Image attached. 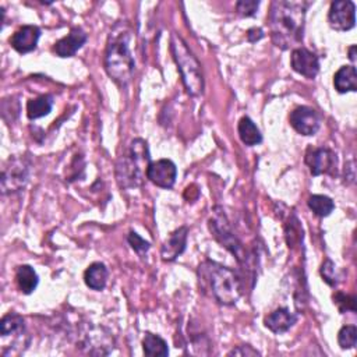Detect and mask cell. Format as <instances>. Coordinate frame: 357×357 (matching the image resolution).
Returning <instances> with one entry per match:
<instances>
[{
  "label": "cell",
  "instance_id": "cell-1",
  "mask_svg": "<svg viewBox=\"0 0 357 357\" xmlns=\"http://www.w3.org/2000/svg\"><path fill=\"white\" fill-rule=\"evenodd\" d=\"M307 1L275 0L268 11V26L275 46L286 50L303 40Z\"/></svg>",
  "mask_w": 357,
  "mask_h": 357
},
{
  "label": "cell",
  "instance_id": "cell-2",
  "mask_svg": "<svg viewBox=\"0 0 357 357\" xmlns=\"http://www.w3.org/2000/svg\"><path fill=\"white\" fill-rule=\"evenodd\" d=\"M132 32L127 22H119L109 33L105 52V70L119 85L127 86L134 74L135 61L131 52Z\"/></svg>",
  "mask_w": 357,
  "mask_h": 357
},
{
  "label": "cell",
  "instance_id": "cell-3",
  "mask_svg": "<svg viewBox=\"0 0 357 357\" xmlns=\"http://www.w3.org/2000/svg\"><path fill=\"white\" fill-rule=\"evenodd\" d=\"M199 291L218 304L233 305L241 296V283L237 273L211 259H205L197 269Z\"/></svg>",
  "mask_w": 357,
  "mask_h": 357
},
{
  "label": "cell",
  "instance_id": "cell-4",
  "mask_svg": "<svg viewBox=\"0 0 357 357\" xmlns=\"http://www.w3.org/2000/svg\"><path fill=\"white\" fill-rule=\"evenodd\" d=\"M151 163L148 142L134 138L128 142L116 162V180L120 188H135L142 185Z\"/></svg>",
  "mask_w": 357,
  "mask_h": 357
},
{
  "label": "cell",
  "instance_id": "cell-5",
  "mask_svg": "<svg viewBox=\"0 0 357 357\" xmlns=\"http://www.w3.org/2000/svg\"><path fill=\"white\" fill-rule=\"evenodd\" d=\"M170 50L188 95L191 96L202 95L204 75H202L201 64L194 56V53L188 49L187 43L176 32H173L170 36Z\"/></svg>",
  "mask_w": 357,
  "mask_h": 357
},
{
  "label": "cell",
  "instance_id": "cell-6",
  "mask_svg": "<svg viewBox=\"0 0 357 357\" xmlns=\"http://www.w3.org/2000/svg\"><path fill=\"white\" fill-rule=\"evenodd\" d=\"M208 226H209V230H211L212 236L215 237V240L218 243H220L225 248H227L240 264L247 261L245 250H244L241 241L238 240V237L233 233L231 225H230L225 211L220 206L213 208L212 216L208 220Z\"/></svg>",
  "mask_w": 357,
  "mask_h": 357
},
{
  "label": "cell",
  "instance_id": "cell-7",
  "mask_svg": "<svg viewBox=\"0 0 357 357\" xmlns=\"http://www.w3.org/2000/svg\"><path fill=\"white\" fill-rule=\"evenodd\" d=\"M29 177V162L22 156H10L1 167V192L13 194L22 190Z\"/></svg>",
  "mask_w": 357,
  "mask_h": 357
},
{
  "label": "cell",
  "instance_id": "cell-8",
  "mask_svg": "<svg viewBox=\"0 0 357 357\" xmlns=\"http://www.w3.org/2000/svg\"><path fill=\"white\" fill-rule=\"evenodd\" d=\"M78 346L88 354H109L114 347V339L112 333L98 325H91L84 332Z\"/></svg>",
  "mask_w": 357,
  "mask_h": 357
},
{
  "label": "cell",
  "instance_id": "cell-9",
  "mask_svg": "<svg viewBox=\"0 0 357 357\" xmlns=\"http://www.w3.org/2000/svg\"><path fill=\"white\" fill-rule=\"evenodd\" d=\"M305 165L308 166L312 176L321 174H335L337 159L332 149L321 146H308L304 156Z\"/></svg>",
  "mask_w": 357,
  "mask_h": 357
},
{
  "label": "cell",
  "instance_id": "cell-10",
  "mask_svg": "<svg viewBox=\"0 0 357 357\" xmlns=\"http://www.w3.org/2000/svg\"><path fill=\"white\" fill-rule=\"evenodd\" d=\"M328 22L335 31H349L356 25V6L350 0H336L331 3Z\"/></svg>",
  "mask_w": 357,
  "mask_h": 357
},
{
  "label": "cell",
  "instance_id": "cell-11",
  "mask_svg": "<svg viewBox=\"0 0 357 357\" xmlns=\"http://www.w3.org/2000/svg\"><path fill=\"white\" fill-rule=\"evenodd\" d=\"M290 126L301 135H314L321 126L319 113L310 106H298L289 116Z\"/></svg>",
  "mask_w": 357,
  "mask_h": 357
},
{
  "label": "cell",
  "instance_id": "cell-12",
  "mask_svg": "<svg viewBox=\"0 0 357 357\" xmlns=\"http://www.w3.org/2000/svg\"><path fill=\"white\" fill-rule=\"evenodd\" d=\"M177 167L170 159L151 162L146 170V178L160 188H172L176 183Z\"/></svg>",
  "mask_w": 357,
  "mask_h": 357
},
{
  "label": "cell",
  "instance_id": "cell-13",
  "mask_svg": "<svg viewBox=\"0 0 357 357\" xmlns=\"http://www.w3.org/2000/svg\"><path fill=\"white\" fill-rule=\"evenodd\" d=\"M291 68L305 78H315L319 71L318 56L305 47H296L290 56Z\"/></svg>",
  "mask_w": 357,
  "mask_h": 357
},
{
  "label": "cell",
  "instance_id": "cell-14",
  "mask_svg": "<svg viewBox=\"0 0 357 357\" xmlns=\"http://www.w3.org/2000/svg\"><path fill=\"white\" fill-rule=\"evenodd\" d=\"M86 39V32L79 26H74L64 38L54 43L53 52L59 57H73L84 46Z\"/></svg>",
  "mask_w": 357,
  "mask_h": 357
},
{
  "label": "cell",
  "instance_id": "cell-15",
  "mask_svg": "<svg viewBox=\"0 0 357 357\" xmlns=\"http://www.w3.org/2000/svg\"><path fill=\"white\" fill-rule=\"evenodd\" d=\"M40 36V29L36 25H22L10 38V45L18 53H29L35 50Z\"/></svg>",
  "mask_w": 357,
  "mask_h": 357
},
{
  "label": "cell",
  "instance_id": "cell-16",
  "mask_svg": "<svg viewBox=\"0 0 357 357\" xmlns=\"http://www.w3.org/2000/svg\"><path fill=\"white\" fill-rule=\"evenodd\" d=\"M187 234L188 229L185 226H181L169 234L167 240L162 244L160 248V257L163 261H174L178 255L183 254L187 244Z\"/></svg>",
  "mask_w": 357,
  "mask_h": 357
},
{
  "label": "cell",
  "instance_id": "cell-17",
  "mask_svg": "<svg viewBox=\"0 0 357 357\" xmlns=\"http://www.w3.org/2000/svg\"><path fill=\"white\" fill-rule=\"evenodd\" d=\"M296 321L297 317L290 312L289 308L280 307L264 318V325L273 333H283L287 332L296 324Z\"/></svg>",
  "mask_w": 357,
  "mask_h": 357
},
{
  "label": "cell",
  "instance_id": "cell-18",
  "mask_svg": "<svg viewBox=\"0 0 357 357\" xmlns=\"http://www.w3.org/2000/svg\"><path fill=\"white\" fill-rule=\"evenodd\" d=\"M335 89L340 93L357 91V73L354 66H342L333 75Z\"/></svg>",
  "mask_w": 357,
  "mask_h": 357
},
{
  "label": "cell",
  "instance_id": "cell-19",
  "mask_svg": "<svg viewBox=\"0 0 357 357\" xmlns=\"http://www.w3.org/2000/svg\"><path fill=\"white\" fill-rule=\"evenodd\" d=\"M107 276H109V272H107V268L105 264L102 262H93L91 264L85 272H84V280H85V284L92 289V290H96V291H100L105 289L106 286V282H107Z\"/></svg>",
  "mask_w": 357,
  "mask_h": 357
},
{
  "label": "cell",
  "instance_id": "cell-20",
  "mask_svg": "<svg viewBox=\"0 0 357 357\" xmlns=\"http://www.w3.org/2000/svg\"><path fill=\"white\" fill-rule=\"evenodd\" d=\"M15 283L21 293L31 294L36 289L39 278L31 265H20L15 269Z\"/></svg>",
  "mask_w": 357,
  "mask_h": 357
},
{
  "label": "cell",
  "instance_id": "cell-21",
  "mask_svg": "<svg viewBox=\"0 0 357 357\" xmlns=\"http://www.w3.org/2000/svg\"><path fill=\"white\" fill-rule=\"evenodd\" d=\"M237 131H238V137L241 139L243 144H245L247 146H254L262 142V134L258 130V127L255 126V123L244 116L240 119L238 124H237Z\"/></svg>",
  "mask_w": 357,
  "mask_h": 357
},
{
  "label": "cell",
  "instance_id": "cell-22",
  "mask_svg": "<svg viewBox=\"0 0 357 357\" xmlns=\"http://www.w3.org/2000/svg\"><path fill=\"white\" fill-rule=\"evenodd\" d=\"M53 107V96L52 95H40L33 99H29L26 103V116L31 120L43 117L50 113Z\"/></svg>",
  "mask_w": 357,
  "mask_h": 357
},
{
  "label": "cell",
  "instance_id": "cell-23",
  "mask_svg": "<svg viewBox=\"0 0 357 357\" xmlns=\"http://www.w3.org/2000/svg\"><path fill=\"white\" fill-rule=\"evenodd\" d=\"M142 349L144 353L151 357H166L169 354V347L165 339L151 332L145 333L142 339Z\"/></svg>",
  "mask_w": 357,
  "mask_h": 357
},
{
  "label": "cell",
  "instance_id": "cell-24",
  "mask_svg": "<svg viewBox=\"0 0 357 357\" xmlns=\"http://www.w3.org/2000/svg\"><path fill=\"white\" fill-rule=\"evenodd\" d=\"M24 332V318L17 312L6 314L0 321V335L3 337L10 335H20Z\"/></svg>",
  "mask_w": 357,
  "mask_h": 357
},
{
  "label": "cell",
  "instance_id": "cell-25",
  "mask_svg": "<svg viewBox=\"0 0 357 357\" xmlns=\"http://www.w3.org/2000/svg\"><path fill=\"white\" fill-rule=\"evenodd\" d=\"M308 204V208L317 215V216H321V218H325L328 215H331V212L333 211L335 208V204L333 201L326 197V195H321V194H314L308 198L307 201Z\"/></svg>",
  "mask_w": 357,
  "mask_h": 357
},
{
  "label": "cell",
  "instance_id": "cell-26",
  "mask_svg": "<svg viewBox=\"0 0 357 357\" xmlns=\"http://www.w3.org/2000/svg\"><path fill=\"white\" fill-rule=\"evenodd\" d=\"M337 343L340 349H353L357 343V328L354 325H344L337 332Z\"/></svg>",
  "mask_w": 357,
  "mask_h": 357
},
{
  "label": "cell",
  "instance_id": "cell-27",
  "mask_svg": "<svg viewBox=\"0 0 357 357\" xmlns=\"http://www.w3.org/2000/svg\"><path fill=\"white\" fill-rule=\"evenodd\" d=\"M354 301H356V298H354L353 296L344 294V293H342V291H337V293L333 294V303L337 305V308H339L340 312H346V311L354 312V311H356Z\"/></svg>",
  "mask_w": 357,
  "mask_h": 357
},
{
  "label": "cell",
  "instance_id": "cell-28",
  "mask_svg": "<svg viewBox=\"0 0 357 357\" xmlns=\"http://www.w3.org/2000/svg\"><path fill=\"white\" fill-rule=\"evenodd\" d=\"M127 241H128V244L131 245V248H132L135 252H138L141 257H142L144 254H146V251L151 248V243L146 241V240H144V238H142L139 234H137L135 231H130V233H128Z\"/></svg>",
  "mask_w": 357,
  "mask_h": 357
},
{
  "label": "cell",
  "instance_id": "cell-29",
  "mask_svg": "<svg viewBox=\"0 0 357 357\" xmlns=\"http://www.w3.org/2000/svg\"><path fill=\"white\" fill-rule=\"evenodd\" d=\"M321 276L322 279L329 284V286H336L337 284V275H336V266L331 259H326L321 265Z\"/></svg>",
  "mask_w": 357,
  "mask_h": 357
},
{
  "label": "cell",
  "instance_id": "cell-30",
  "mask_svg": "<svg viewBox=\"0 0 357 357\" xmlns=\"http://www.w3.org/2000/svg\"><path fill=\"white\" fill-rule=\"evenodd\" d=\"M259 1L255 0H240L236 3V11L241 17H252L258 10Z\"/></svg>",
  "mask_w": 357,
  "mask_h": 357
},
{
  "label": "cell",
  "instance_id": "cell-31",
  "mask_svg": "<svg viewBox=\"0 0 357 357\" xmlns=\"http://www.w3.org/2000/svg\"><path fill=\"white\" fill-rule=\"evenodd\" d=\"M227 356H259V351L251 347L250 344H240L233 350H230Z\"/></svg>",
  "mask_w": 357,
  "mask_h": 357
},
{
  "label": "cell",
  "instance_id": "cell-32",
  "mask_svg": "<svg viewBox=\"0 0 357 357\" xmlns=\"http://www.w3.org/2000/svg\"><path fill=\"white\" fill-rule=\"evenodd\" d=\"M261 38H264V31H262L261 28L254 26V28H250V29L247 31V39H248L250 42H257V40H259Z\"/></svg>",
  "mask_w": 357,
  "mask_h": 357
},
{
  "label": "cell",
  "instance_id": "cell-33",
  "mask_svg": "<svg viewBox=\"0 0 357 357\" xmlns=\"http://www.w3.org/2000/svg\"><path fill=\"white\" fill-rule=\"evenodd\" d=\"M354 52H356V46L353 45V46L349 49V59H350L351 61H354V60H356V54H354Z\"/></svg>",
  "mask_w": 357,
  "mask_h": 357
}]
</instances>
